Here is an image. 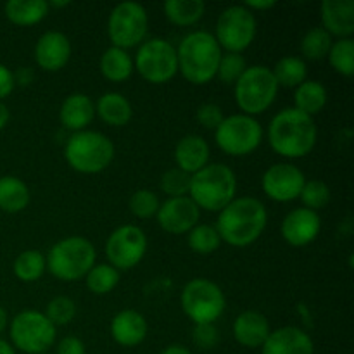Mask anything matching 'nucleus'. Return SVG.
Returning a JSON list of instances; mask_svg holds the SVG:
<instances>
[{
  "mask_svg": "<svg viewBox=\"0 0 354 354\" xmlns=\"http://www.w3.org/2000/svg\"><path fill=\"white\" fill-rule=\"evenodd\" d=\"M197 121L203 124L204 128H209V130H216L220 127V123L223 121V111L216 104H203L197 109Z\"/></svg>",
  "mask_w": 354,
  "mask_h": 354,
  "instance_id": "42",
  "label": "nucleus"
},
{
  "mask_svg": "<svg viewBox=\"0 0 354 354\" xmlns=\"http://www.w3.org/2000/svg\"><path fill=\"white\" fill-rule=\"evenodd\" d=\"M180 303L183 313L196 325H213L227 306L223 290L207 279H194L185 283Z\"/></svg>",
  "mask_w": 354,
  "mask_h": 354,
  "instance_id": "8",
  "label": "nucleus"
},
{
  "mask_svg": "<svg viewBox=\"0 0 354 354\" xmlns=\"http://www.w3.org/2000/svg\"><path fill=\"white\" fill-rule=\"evenodd\" d=\"M261 354H315L313 339L299 327H282L270 332Z\"/></svg>",
  "mask_w": 354,
  "mask_h": 354,
  "instance_id": "19",
  "label": "nucleus"
},
{
  "mask_svg": "<svg viewBox=\"0 0 354 354\" xmlns=\"http://www.w3.org/2000/svg\"><path fill=\"white\" fill-rule=\"evenodd\" d=\"M279 93V83L268 66H249L235 83V100L248 116L268 109Z\"/></svg>",
  "mask_w": 354,
  "mask_h": 354,
  "instance_id": "7",
  "label": "nucleus"
},
{
  "mask_svg": "<svg viewBox=\"0 0 354 354\" xmlns=\"http://www.w3.org/2000/svg\"><path fill=\"white\" fill-rule=\"evenodd\" d=\"M48 2L45 0H9L6 3L7 19L19 26L37 24L47 16Z\"/></svg>",
  "mask_w": 354,
  "mask_h": 354,
  "instance_id": "26",
  "label": "nucleus"
},
{
  "mask_svg": "<svg viewBox=\"0 0 354 354\" xmlns=\"http://www.w3.org/2000/svg\"><path fill=\"white\" fill-rule=\"evenodd\" d=\"M328 61L330 66L337 73L344 76L354 75V41L353 38H339L337 41H332V47L328 50Z\"/></svg>",
  "mask_w": 354,
  "mask_h": 354,
  "instance_id": "35",
  "label": "nucleus"
},
{
  "mask_svg": "<svg viewBox=\"0 0 354 354\" xmlns=\"http://www.w3.org/2000/svg\"><path fill=\"white\" fill-rule=\"evenodd\" d=\"M275 6H277L275 0H248V2L244 3V7H248L249 10L251 9L265 10V9H272V7Z\"/></svg>",
  "mask_w": 354,
  "mask_h": 354,
  "instance_id": "47",
  "label": "nucleus"
},
{
  "mask_svg": "<svg viewBox=\"0 0 354 354\" xmlns=\"http://www.w3.org/2000/svg\"><path fill=\"white\" fill-rule=\"evenodd\" d=\"M44 354H47V353H44Z\"/></svg>",
  "mask_w": 354,
  "mask_h": 354,
  "instance_id": "53",
  "label": "nucleus"
},
{
  "mask_svg": "<svg viewBox=\"0 0 354 354\" xmlns=\"http://www.w3.org/2000/svg\"><path fill=\"white\" fill-rule=\"evenodd\" d=\"M69 6V2H55V0H50L48 2V7H66Z\"/></svg>",
  "mask_w": 354,
  "mask_h": 354,
  "instance_id": "52",
  "label": "nucleus"
},
{
  "mask_svg": "<svg viewBox=\"0 0 354 354\" xmlns=\"http://www.w3.org/2000/svg\"><path fill=\"white\" fill-rule=\"evenodd\" d=\"M64 156L75 171L93 175L111 165L114 158V144L100 131H75L66 142Z\"/></svg>",
  "mask_w": 354,
  "mask_h": 354,
  "instance_id": "6",
  "label": "nucleus"
},
{
  "mask_svg": "<svg viewBox=\"0 0 354 354\" xmlns=\"http://www.w3.org/2000/svg\"><path fill=\"white\" fill-rule=\"evenodd\" d=\"M190 178H192V175L175 166V168L165 171L159 187L169 197H185L190 190Z\"/></svg>",
  "mask_w": 354,
  "mask_h": 354,
  "instance_id": "38",
  "label": "nucleus"
},
{
  "mask_svg": "<svg viewBox=\"0 0 354 354\" xmlns=\"http://www.w3.org/2000/svg\"><path fill=\"white\" fill-rule=\"evenodd\" d=\"M95 113L111 127H124L131 120V104L123 93L107 92L99 99L95 106Z\"/></svg>",
  "mask_w": 354,
  "mask_h": 354,
  "instance_id": "25",
  "label": "nucleus"
},
{
  "mask_svg": "<svg viewBox=\"0 0 354 354\" xmlns=\"http://www.w3.org/2000/svg\"><path fill=\"white\" fill-rule=\"evenodd\" d=\"M14 75V83H19V85H30L31 80H33V71L30 68H19Z\"/></svg>",
  "mask_w": 354,
  "mask_h": 354,
  "instance_id": "46",
  "label": "nucleus"
},
{
  "mask_svg": "<svg viewBox=\"0 0 354 354\" xmlns=\"http://www.w3.org/2000/svg\"><path fill=\"white\" fill-rule=\"evenodd\" d=\"M216 144L228 156H248L259 147L263 128L248 114H232L223 118L216 128Z\"/></svg>",
  "mask_w": 354,
  "mask_h": 354,
  "instance_id": "11",
  "label": "nucleus"
},
{
  "mask_svg": "<svg viewBox=\"0 0 354 354\" xmlns=\"http://www.w3.org/2000/svg\"><path fill=\"white\" fill-rule=\"evenodd\" d=\"M206 3L203 0H166L165 14L173 24L190 26L204 16Z\"/></svg>",
  "mask_w": 354,
  "mask_h": 354,
  "instance_id": "30",
  "label": "nucleus"
},
{
  "mask_svg": "<svg viewBox=\"0 0 354 354\" xmlns=\"http://www.w3.org/2000/svg\"><path fill=\"white\" fill-rule=\"evenodd\" d=\"M16 83H14V75L7 66L0 64V100L6 99L10 92L14 90Z\"/></svg>",
  "mask_w": 354,
  "mask_h": 354,
  "instance_id": "45",
  "label": "nucleus"
},
{
  "mask_svg": "<svg viewBox=\"0 0 354 354\" xmlns=\"http://www.w3.org/2000/svg\"><path fill=\"white\" fill-rule=\"evenodd\" d=\"M86 287L93 294H109L120 283V270L111 265H95L85 275Z\"/></svg>",
  "mask_w": 354,
  "mask_h": 354,
  "instance_id": "34",
  "label": "nucleus"
},
{
  "mask_svg": "<svg viewBox=\"0 0 354 354\" xmlns=\"http://www.w3.org/2000/svg\"><path fill=\"white\" fill-rule=\"evenodd\" d=\"M100 73L111 82H124L133 73V59L124 48H106L100 57Z\"/></svg>",
  "mask_w": 354,
  "mask_h": 354,
  "instance_id": "28",
  "label": "nucleus"
},
{
  "mask_svg": "<svg viewBox=\"0 0 354 354\" xmlns=\"http://www.w3.org/2000/svg\"><path fill=\"white\" fill-rule=\"evenodd\" d=\"M95 116V106L86 93H71L62 102L59 111V120L66 128L73 131H82L92 123Z\"/></svg>",
  "mask_w": 354,
  "mask_h": 354,
  "instance_id": "24",
  "label": "nucleus"
},
{
  "mask_svg": "<svg viewBox=\"0 0 354 354\" xmlns=\"http://www.w3.org/2000/svg\"><path fill=\"white\" fill-rule=\"evenodd\" d=\"M176 168L194 175L209 161V145L199 135H187L180 138L175 147Z\"/></svg>",
  "mask_w": 354,
  "mask_h": 354,
  "instance_id": "23",
  "label": "nucleus"
},
{
  "mask_svg": "<svg viewBox=\"0 0 354 354\" xmlns=\"http://www.w3.org/2000/svg\"><path fill=\"white\" fill-rule=\"evenodd\" d=\"M322 228V220L317 211H311L308 207H297L292 209L282 221V237L290 245H308L318 237Z\"/></svg>",
  "mask_w": 354,
  "mask_h": 354,
  "instance_id": "17",
  "label": "nucleus"
},
{
  "mask_svg": "<svg viewBox=\"0 0 354 354\" xmlns=\"http://www.w3.org/2000/svg\"><path fill=\"white\" fill-rule=\"evenodd\" d=\"M161 354H192V353H190L187 348H183V346L173 344V346H168V348H166Z\"/></svg>",
  "mask_w": 354,
  "mask_h": 354,
  "instance_id": "49",
  "label": "nucleus"
},
{
  "mask_svg": "<svg viewBox=\"0 0 354 354\" xmlns=\"http://www.w3.org/2000/svg\"><path fill=\"white\" fill-rule=\"evenodd\" d=\"M270 332L268 318L259 311H244L234 322V337L244 348H261Z\"/></svg>",
  "mask_w": 354,
  "mask_h": 354,
  "instance_id": "22",
  "label": "nucleus"
},
{
  "mask_svg": "<svg viewBox=\"0 0 354 354\" xmlns=\"http://www.w3.org/2000/svg\"><path fill=\"white\" fill-rule=\"evenodd\" d=\"M147 252V237L135 225H123L109 235L106 242V256L116 270H130L144 259Z\"/></svg>",
  "mask_w": 354,
  "mask_h": 354,
  "instance_id": "14",
  "label": "nucleus"
},
{
  "mask_svg": "<svg viewBox=\"0 0 354 354\" xmlns=\"http://www.w3.org/2000/svg\"><path fill=\"white\" fill-rule=\"evenodd\" d=\"M0 354H16V351H14V348L9 342L0 339Z\"/></svg>",
  "mask_w": 354,
  "mask_h": 354,
  "instance_id": "50",
  "label": "nucleus"
},
{
  "mask_svg": "<svg viewBox=\"0 0 354 354\" xmlns=\"http://www.w3.org/2000/svg\"><path fill=\"white\" fill-rule=\"evenodd\" d=\"M159 197L152 190L140 189L130 197V211L138 218H151L158 213Z\"/></svg>",
  "mask_w": 354,
  "mask_h": 354,
  "instance_id": "41",
  "label": "nucleus"
},
{
  "mask_svg": "<svg viewBox=\"0 0 354 354\" xmlns=\"http://www.w3.org/2000/svg\"><path fill=\"white\" fill-rule=\"evenodd\" d=\"M30 203V190L17 176L0 178V209L6 213H19Z\"/></svg>",
  "mask_w": 354,
  "mask_h": 354,
  "instance_id": "29",
  "label": "nucleus"
},
{
  "mask_svg": "<svg viewBox=\"0 0 354 354\" xmlns=\"http://www.w3.org/2000/svg\"><path fill=\"white\" fill-rule=\"evenodd\" d=\"M299 197L308 209L317 211L328 204V201H330V189L322 180H310V182H304Z\"/></svg>",
  "mask_w": 354,
  "mask_h": 354,
  "instance_id": "39",
  "label": "nucleus"
},
{
  "mask_svg": "<svg viewBox=\"0 0 354 354\" xmlns=\"http://www.w3.org/2000/svg\"><path fill=\"white\" fill-rule=\"evenodd\" d=\"M178 71L194 85H204L216 76L221 59V47L213 33L192 31L176 48Z\"/></svg>",
  "mask_w": 354,
  "mask_h": 354,
  "instance_id": "3",
  "label": "nucleus"
},
{
  "mask_svg": "<svg viewBox=\"0 0 354 354\" xmlns=\"http://www.w3.org/2000/svg\"><path fill=\"white\" fill-rule=\"evenodd\" d=\"M268 221V213L256 197H237L220 211L216 232L221 241L235 248H244L258 241Z\"/></svg>",
  "mask_w": 354,
  "mask_h": 354,
  "instance_id": "2",
  "label": "nucleus"
},
{
  "mask_svg": "<svg viewBox=\"0 0 354 354\" xmlns=\"http://www.w3.org/2000/svg\"><path fill=\"white\" fill-rule=\"evenodd\" d=\"M44 315L50 320L54 327L55 325H68L75 318L76 304L71 297L57 296L47 304V310Z\"/></svg>",
  "mask_w": 354,
  "mask_h": 354,
  "instance_id": "40",
  "label": "nucleus"
},
{
  "mask_svg": "<svg viewBox=\"0 0 354 354\" xmlns=\"http://www.w3.org/2000/svg\"><path fill=\"white\" fill-rule=\"evenodd\" d=\"M9 118H10L9 109H7L6 104H3L2 100H0V130H2V128L6 127L7 123H9Z\"/></svg>",
  "mask_w": 354,
  "mask_h": 354,
  "instance_id": "48",
  "label": "nucleus"
},
{
  "mask_svg": "<svg viewBox=\"0 0 354 354\" xmlns=\"http://www.w3.org/2000/svg\"><path fill=\"white\" fill-rule=\"evenodd\" d=\"M135 68L147 82L166 83L178 71L176 48L165 38H151L138 47Z\"/></svg>",
  "mask_w": 354,
  "mask_h": 354,
  "instance_id": "12",
  "label": "nucleus"
},
{
  "mask_svg": "<svg viewBox=\"0 0 354 354\" xmlns=\"http://www.w3.org/2000/svg\"><path fill=\"white\" fill-rule=\"evenodd\" d=\"M159 227L168 234H189L197 225L201 216V209L197 204L185 197H169L162 204H159V209L156 213Z\"/></svg>",
  "mask_w": 354,
  "mask_h": 354,
  "instance_id": "16",
  "label": "nucleus"
},
{
  "mask_svg": "<svg viewBox=\"0 0 354 354\" xmlns=\"http://www.w3.org/2000/svg\"><path fill=\"white\" fill-rule=\"evenodd\" d=\"M332 47V37L322 26L311 28L301 38V52L310 61H320Z\"/></svg>",
  "mask_w": 354,
  "mask_h": 354,
  "instance_id": "33",
  "label": "nucleus"
},
{
  "mask_svg": "<svg viewBox=\"0 0 354 354\" xmlns=\"http://www.w3.org/2000/svg\"><path fill=\"white\" fill-rule=\"evenodd\" d=\"M187 242H189V248L192 249L194 252H197V254H211V252H214L220 248L221 239L214 227L206 223H197L196 227L189 232Z\"/></svg>",
  "mask_w": 354,
  "mask_h": 354,
  "instance_id": "36",
  "label": "nucleus"
},
{
  "mask_svg": "<svg viewBox=\"0 0 354 354\" xmlns=\"http://www.w3.org/2000/svg\"><path fill=\"white\" fill-rule=\"evenodd\" d=\"M71 57L69 38L61 31H45L35 45L37 64L45 71H59Z\"/></svg>",
  "mask_w": 354,
  "mask_h": 354,
  "instance_id": "18",
  "label": "nucleus"
},
{
  "mask_svg": "<svg viewBox=\"0 0 354 354\" xmlns=\"http://www.w3.org/2000/svg\"><path fill=\"white\" fill-rule=\"evenodd\" d=\"M245 68L248 66H245L244 55L239 54V52H227V54H221L216 76L227 85H235L242 73L245 71Z\"/></svg>",
  "mask_w": 354,
  "mask_h": 354,
  "instance_id": "37",
  "label": "nucleus"
},
{
  "mask_svg": "<svg viewBox=\"0 0 354 354\" xmlns=\"http://www.w3.org/2000/svg\"><path fill=\"white\" fill-rule=\"evenodd\" d=\"M324 30L339 38H351L354 33V0H324L320 6Z\"/></svg>",
  "mask_w": 354,
  "mask_h": 354,
  "instance_id": "20",
  "label": "nucleus"
},
{
  "mask_svg": "<svg viewBox=\"0 0 354 354\" xmlns=\"http://www.w3.org/2000/svg\"><path fill=\"white\" fill-rule=\"evenodd\" d=\"M318 130L315 120L296 107L277 113L268 127V142L283 158H304L317 145Z\"/></svg>",
  "mask_w": 354,
  "mask_h": 354,
  "instance_id": "1",
  "label": "nucleus"
},
{
  "mask_svg": "<svg viewBox=\"0 0 354 354\" xmlns=\"http://www.w3.org/2000/svg\"><path fill=\"white\" fill-rule=\"evenodd\" d=\"M256 37V16L252 10L244 6L227 7L218 16L216 21V41L227 52H239L252 44Z\"/></svg>",
  "mask_w": 354,
  "mask_h": 354,
  "instance_id": "13",
  "label": "nucleus"
},
{
  "mask_svg": "<svg viewBox=\"0 0 354 354\" xmlns=\"http://www.w3.org/2000/svg\"><path fill=\"white\" fill-rule=\"evenodd\" d=\"M6 327H7V311L0 306V334L6 330Z\"/></svg>",
  "mask_w": 354,
  "mask_h": 354,
  "instance_id": "51",
  "label": "nucleus"
},
{
  "mask_svg": "<svg viewBox=\"0 0 354 354\" xmlns=\"http://www.w3.org/2000/svg\"><path fill=\"white\" fill-rule=\"evenodd\" d=\"M294 104H296L294 106L296 109L303 111L304 114L313 118L327 104V88L317 80H304L299 86H296Z\"/></svg>",
  "mask_w": 354,
  "mask_h": 354,
  "instance_id": "27",
  "label": "nucleus"
},
{
  "mask_svg": "<svg viewBox=\"0 0 354 354\" xmlns=\"http://www.w3.org/2000/svg\"><path fill=\"white\" fill-rule=\"evenodd\" d=\"M237 176L223 162L206 165L190 178V199L206 211H221L235 199Z\"/></svg>",
  "mask_w": 354,
  "mask_h": 354,
  "instance_id": "4",
  "label": "nucleus"
},
{
  "mask_svg": "<svg viewBox=\"0 0 354 354\" xmlns=\"http://www.w3.org/2000/svg\"><path fill=\"white\" fill-rule=\"evenodd\" d=\"M149 30L147 10L138 2H121L114 6L107 19V33H109L113 47L130 48L142 44Z\"/></svg>",
  "mask_w": 354,
  "mask_h": 354,
  "instance_id": "10",
  "label": "nucleus"
},
{
  "mask_svg": "<svg viewBox=\"0 0 354 354\" xmlns=\"http://www.w3.org/2000/svg\"><path fill=\"white\" fill-rule=\"evenodd\" d=\"M194 342L201 349H211L218 342V330L214 325H196L194 328Z\"/></svg>",
  "mask_w": 354,
  "mask_h": 354,
  "instance_id": "43",
  "label": "nucleus"
},
{
  "mask_svg": "<svg viewBox=\"0 0 354 354\" xmlns=\"http://www.w3.org/2000/svg\"><path fill=\"white\" fill-rule=\"evenodd\" d=\"M47 263H45L44 254L35 249L23 251L14 261V275L23 282H37L44 275Z\"/></svg>",
  "mask_w": 354,
  "mask_h": 354,
  "instance_id": "32",
  "label": "nucleus"
},
{
  "mask_svg": "<svg viewBox=\"0 0 354 354\" xmlns=\"http://www.w3.org/2000/svg\"><path fill=\"white\" fill-rule=\"evenodd\" d=\"M57 354H85V344L78 337H64L57 344Z\"/></svg>",
  "mask_w": 354,
  "mask_h": 354,
  "instance_id": "44",
  "label": "nucleus"
},
{
  "mask_svg": "<svg viewBox=\"0 0 354 354\" xmlns=\"http://www.w3.org/2000/svg\"><path fill=\"white\" fill-rule=\"evenodd\" d=\"M147 320L135 310H123L111 322V335L124 348H133L147 337Z\"/></svg>",
  "mask_w": 354,
  "mask_h": 354,
  "instance_id": "21",
  "label": "nucleus"
},
{
  "mask_svg": "<svg viewBox=\"0 0 354 354\" xmlns=\"http://www.w3.org/2000/svg\"><path fill=\"white\" fill-rule=\"evenodd\" d=\"M304 182V173L297 166L290 162H277L266 169L261 185L270 199L277 203H289L301 196Z\"/></svg>",
  "mask_w": 354,
  "mask_h": 354,
  "instance_id": "15",
  "label": "nucleus"
},
{
  "mask_svg": "<svg viewBox=\"0 0 354 354\" xmlns=\"http://www.w3.org/2000/svg\"><path fill=\"white\" fill-rule=\"evenodd\" d=\"M97 252L92 242L85 237H66L55 242L48 251L45 263L52 275L64 282L85 279L86 273L95 266Z\"/></svg>",
  "mask_w": 354,
  "mask_h": 354,
  "instance_id": "5",
  "label": "nucleus"
},
{
  "mask_svg": "<svg viewBox=\"0 0 354 354\" xmlns=\"http://www.w3.org/2000/svg\"><path fill=\"white\" fill-rule=\"evenodd\" d=\"M279 86H299L306 80V62L296 55H286L272 69Z\"/></svg>",
  "mask_w": 354,
  "mask_h": 354,
  "instance_id": "31",
  "label": "nucleus"
},
{
  "mask_svg": "<svg viewBox=\"0 0 354 354\" xmlns=\"http://www.w3.org/2000/svg\"><path fill=\"white\" fill-rule=\"evenodd\" d=\"M10 341L26 354H44L55 342V327L40 311L26 310L10 322Z\"/></svg>",
  "mask_w": 354,
  "mask_h": 354,
  "instance_id": "9",
  "label": "nucleus"
}]
</instances>
